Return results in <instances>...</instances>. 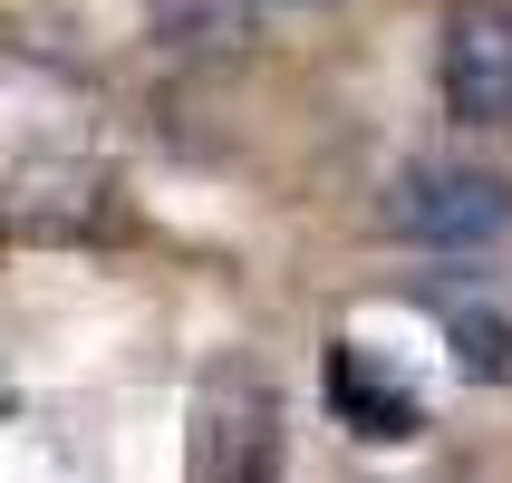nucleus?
Listing matches in <instances>:
<instances>
[{"label": "nucleus", "mask_w": 512, "mask_h": 483, "mask_svg": "<svg viewBox=\"0 0 512 483\" xmlns=\"http://www.w3.org/2000/svg\"><path fill=\"white\" fill-rule=\"evenodd\" d=\"M435 87L464 126H512V10L503 0H455L435 20Z\"/></svg>", "instance_id": "7ed1b4c3"}, {"label": "nucleus", "mask_w": 512, "mask_h": 483, "mask_svg": "<svg viewBox=\"0 0 512 483\" xmlns=\"http://www.w3.org/2000/svg\"><path fill=\"white\" fill-rule=\"evenodd\" d=\"M445 339H455V368L474 377V387H503V377H512V319L455 310V319H445Z\"/></svg>", "instance_id": "423d86ee"}, {"label": "nucleus", "mask_w": 512, "mask_h": 483, "mask_svg": "<svg viewBox=\"0 0 512 483\" xmlns=\"http://www.w3.org/2000/svg\"><path fill=\"white\" fill-rule=\"evenodd\" d=\"M281 464V397L252 358H213L194 387V483H271Z\"/></svg>", "instance_id": "f257e3e1"}, {"label": "nucleus", "mask_w": 512, "mask_h": 483, "mask_svg": "<svg viewBox=\"0 0 512 483\" xmlns=\"http://www.w3.org/2000/svg\"><path fill=\"white\" fill-rule=\"evenodd\" d=\"M387 232L416 252H484L512 232V184L493 165H406L387 184Z\"/></svg>", "instance_id": "f03ea898"}, {"label": "nucleus", "mask_w": 512, "mask_h": 483, "mask_svg": "<svg viewBox=\"0 0 512 483\" xmlns=\"http://www.w3.org/2000/svg\"><path fill=\"white\" fill-rule=\"evenodd\" d=\"M329 397H339V416H348L358 435H387V445H397V435H416V397H406L397 377H377L358 348H339V358H329Z\"/></svg>", "instance_id": "39448f33"}, {"label": "nucleus", "mask_w": 512, "mask_h": 483, "mask_svg": "<svg viewBox=\"0 0 512 483\" xmlns=\"http://www.w3.org/2000/svg\"><path fill=\"white\" fill-rule=\"evenodd\" d=\"M281 10H319V0H281Z\"/></svg>", "instance_id": "0eeeda50"}, {"label": "nucleus", "mask_w": 512, "mask_h": 483, "mask_svg": "<svg viewBox=\"0 0 512 483\" xmlns=\"http://www.w3.org/2000/svg\"><path fill=\"white\" fill-rule=\"evenodd\" d=\"M145 29L165 58H242L252 49V0H145Z\"/></svg>", "instance_id": "20e7f679"}]
</instances>
